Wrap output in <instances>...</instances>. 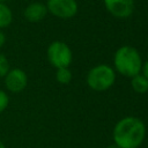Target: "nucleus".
Masks as SVG:
<instances>
[{"label": "nucleus", "instance_id": "nucleus-1", "mask_svg": "<svg viewBox=\"0 0 148 148\" xmlns=\"http://www.w3.org/2000/svg\"><path fill=\"white\" fill-rule=\"evenodd\" d=\"M112 138L119 148H138L146 138V125L138 117H124L116 123Z\"/></svg>", "mask_w": 148, "mask_h": 148}, {"label": "nucleus", "instance_id": "nucleus-2", "mask_svg": "<svg viewBox=\"0 0 148 148\" xmlns=\"http://www.w3.org/2000/svg\"><path fill=\"white\" fill-rule=\"evenodd\" d=\"M114 71L126 77H133L141 72L142 59L139 51L130 45L120 46L113 56Z\"/></svg>", "mask_w": 148, "mask_h": 148}, {"label": "nucleus", "instance_id": "nucleus-3", "mask_svg": "<svg viewBox=\"0 0 148 148\" xmlns=\"http://www.w3.org/2000/svg\"><path fill=\"white\" fill-rule=\"evenodd\" d=\"M116 81V71L106 65L99 64L89 69L87 74V84L95 91H105L110 89Z\"/></svg>", "mask_w": 148, "mask_h": 148}, {"label": "nucleus", "instance_id": "nucleus-4", "mask_svg": "<svg viewBox=\"0 0 148 148\" xmlns=\"http://www.w3.org/2000/svg\"><path fill=\"white\" fill-rule=\"evenodd\" d=\"M46 57L49 62L56 68L69 67L73 60V52L71 47L62 40L52 42L46 50Z\"/></svg>", "mask_w": 148, "mask_h": 148}, {"label": "nucleus", "instance_id": "nucleus-5", "mask_svg": "<svg viewBox=\"0 0 148 148\" xmlns=\"http://www.w3.org/2000/svg\"><path fill=\"white\" fill-rule=\"evenodd\" d=\"M45 5L47 13L59 18H71L79 9L76 0H47Z\"/></svg>", "mask_w": 148, "mask_h": 148}, {"label": "nucleus", "instance_id": "nucleus-6", "mask_svg": "<svg viewBox=\"0 0 148 148\" xmlns=\"http://www.w3.org/2000/svg\"><path fill=\"white\" fill-rule=\"evenodd\" d=\"M3 83L8 91L17 94L23 91L28 86V75L27 73L18 68L14 67L8 71V73L3 76Z\"/></svg>", "mask_w": 148, "mask_h": 148}, {"label": "nucleus", "instance_id": "nucleus-7", "mask_svg": "<svg viewBox=\"0 0 148 148\" xmlns=\"http://www.w3.org/2000/svg\"><path fill=\"white\" fill-rule=\"evenodd\" d=\"M106 10L117 18L130 17L134 12V0H103Z\"/></svg>", "mask_w": 148, "mask_h": 148}, {"label": "nucleus", "instance_id": "nucleus-8", "mask_svg": "<svg viewBox=\"0 0 148 148\" xmlns=\"http://www.w3.org/2000/svg\"><path fill=\"white\" fill-rule=\"evenodd\" d=\"M47 14L46 5L40 1H32L30 2L23 10L24 18L30 23H38L45 18Z\"/></svg>", "mask_w": 148, "mask_h": 148}, {"label": "nucleus", "instance_id": "nucleus-9", "mask_svg": "<svg viewBox=\"0 0 148 148\" xmlns=\"http://www.w3.org/2000/svg\"><path fill=\"white\" fill-rule=\"evenodd\" d=\"M13 12L6 2L0 1V30L8 28L13 22Z\"/></svg>", "mask_w": 148, "mask_h": 148}, {"label": "nucleus", "instance_id": "nucleus-10", "mask_svg": "<svg viewBox=\"0 0 148 148\" xmlns=\"http://www.w3.org/2000/svg\"><path fill=\"white\" fill-rule=\"evenodd\" d=\"M131 86L138 94H145L148 91V80L141 73L131 77Z\"/></svg>", "mask_w": 148, "mask_h": 148}, {"label": "nucleus", "instance_id": "nucleus-11", "mask_svg": "<svg viewBox=\"0 0 148 148\" xmlns=\"http://www.w3.org/2000/svg\"><path fill=\"white\" fill-rule=\"evenodd\" d=\"M73 73L68 67L65 68H58L56 71V80L61 84H67L72 81Z\"/></svg>", "mask_w": 148, "mask_h": 148}, {"label": "nucleus", "instance_id": "nucleus-12", "mask_svg": "<svg viewBox=\"0 0 148 148\" xmlns=\"http://www.w3.org/2000/svg\"><path fill=\"white\" fill-rule=\"evenodd\" d=\"M9 69H10V66H9V61L7 57L0 52V77H3L8 73Z\"/></svg>", "mask_w": 148, "mask_h": 148}, {"label": "nucleus", "instance_id": "nucleus-13", "mask_svg": "<svg viewBox=\"0 0 148 148\" xmlns=\"http://www.w3.org/2000/svg\"><path fill=\"white\" fill-rule=\"evenodd\" d=\"M9 104V96L5 90L0 89V113H2Z\"/></svg>", "mask_w": 148, "mask_h": 148}, {"label": "nucleus", "instance_id": "nucleus-14", "mask_svg": "<svg viewBox=\"0 0 148 148\" xmlns=\"http://www.w3.org/2000/svg\"><path fill=\"white\" fill-rule=\"evenodd\" d=\"M141 74L148 80V60H146L145 62H142V67H141Z\"/></svg>", "mask_w": 148, "mask_h": 148}, {"label": "nucleus", "instance_id": "nucleus-15", "mask_svg": "<svg viewBox=\"0 0 148 148\" xmlns=\"http://www.w3.org/2000/svg\"><path fill=\"white\" fill-rule=\"evenodd\" d=\"M6 44V35L2 30H0V50L2 49V46Z\"/></svg>", "mask_w": 148, "mask_h": 148}, {"label": "nucleus", "instance_id": "nucleus-16", "mask_svg": "<svg viewBox=\"0 0 148 148\" xmlns=\"http://www.w3.org/2000/svg\"><path fill=\"white\" fill-rule=\"evenodd\" d=\"M106 148H119L117 145H114V143H111V145H109Z\"/></svg>", "mask_w": 148, "mask_h": 148}, {"label": "nucleus", "instance_id": "nucleus-17", "mask_svg": "<svg viewBox=\"0 0 148 148\" xmlns=\"http://www.w3.org/2000/svg\"><path fill=\"white\" fill-rule=\"evenodd\" d=\"M0 148H6V146H5V143H3V142H2L1 140H0Z\"/></svg>", "mask_w": 148, "mask_h": 148}, {"label": "nucleus", "instance_id": "nucleus-18", "mask_svg": "<svg viewBox=\"0 0 148 148\" xmlns=\"http://www.w3.org/2000/svg\"><path fill=\"white\" fill-rule=\"evenodd\" d=\"M1 2H6V1H9V0H0Z\"/></svg>", "mask_w": 148, "mask_h": 148}]
</instances>
